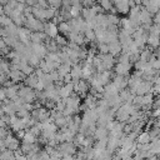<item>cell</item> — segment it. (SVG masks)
<instances>
[{"label": "cell", "instance_id": "6da1fadb", "mask_svg": "<svg viewBox=\"0 0 160 160\" xmlns=\"http://www.w3.org/2000/svg\"><path fill=\"white\" fill-rule=\"evenodd\" d=\"M99 59H100L101 64L104 65L105 70H110V69L114 66L115 61H116L115 58H114L112 55H110L109 52H108V54H100V55H99Z\"/></svg>", "mask_w": 160, "mask_h": 160}, {"label": "cell", "instance_id": "7a4b0ae2", "mask_svg": "<svg viewBox=\"0 0 160 160\" xmlns=\"http://www.w3.org/2000/svg\"><path fill=\"white\" fill-rule=\"evenodd\" d=\"M30 48H31L32 54L36 55L40 59H44L46 56V54H48V50H46L44 44H30Z\"/></svg>", "mask_w": 160, "mask_h": 160}, {"label": "cell", "instance_id": "3957f363", "mask_svg": "<svg viewBox=\"0 0 160 160\" xmlns=\"http://www.w3.org/2000/svg\"><path fill=\"white\" fill-rule=\"evenodd\" d=\"M42 31H44L45 35H46L48 38H50V39H54V38L59 34L58 26H56L55 24H52V22H44V29H42Z\"/></svg>", "mask_w": 160, "mask_h": 160}, {"label": "cell", "instance_id": "277c9868", "mask_svg": "<svg viewBox=\"0 0 160 160\" xmlns=\"http://www.w3.org/2000/svg\"><path fill=\"white\" fill-rule=\"evenodd\" d=\"M48 36L45 35L44 31H34L30 35V42L31 44H42L44 41H46Z\"/></svg>", "mask_w": 160, "mask_h": 160}, {"label": "cell", "instance_id": "5b68a950", "mask_svg": "<svg viewBox=\"0 0 160 160\" xmlns=\"http://www.w3.org/2000/svg\"><path fill=\"white\" fill-rule=\"evenodd\" d=\"M130 69H131V64L130 62H124V64L118 62L116 66H115V71L120 76H126L130 72Z\"/></svg>", "mask_w": 160, "mask_h": 160}, {"label": "cell", "instance_id": "8992f818", "mask_svg": "<svg viewBox=\"0 0 160 160\" xmlns=\"http://www.w3.org/2000/svg\"><path fill=\"white\" fill-rule=\"evenodd\" d=\"M60 154H62V155H71V154H74L75 152V146H74V144H71L70 141H65V142H62L60 146H59V150H58Z\"/></svg>", "mask_w": 160, "mask_h": 160}, {"label": "cell", "instance_id": "52a82bcc", "mask_svg": "<svg viewBox=\"0 0 160 160\" xmlns=\"http://www.w3.org/2000/svg\"><path fill=\"white\" fill-rule=\"evenodd\" d=\"M70 76L72 81H78L82 78V70H81V64H75L70 69Z\"/></svg>", "mask_w": 160, "mask_h": 160}, {"label": "cell", "instance_id": "ba28073f", "mask_svg": "<svg viewBox=\"0 0 160 160\" xmlns=\"http://www.w3.org/2000/svg\"><path fill=\"white\" fill-rule=\"evenodd\" d=\"M112 84L116 86V89H118L119 91H121V90H124L125 86L128 85V79H126L125 76L116 75V76L112 79Z\"/></svg>", "mask_w": 160, "mask_h": 160}, {"label": "cell", "instance_id": "9c48e42d", "mask_svg": "<svg viewBox=\"0 0 160 160\" xmlns=\"http://www.w3.org/2000/svg\"><path fill=\"white\" fill-rule=\"evenodd\" d=\"M108 52L110 55H112L114 58L119 54H121V45L119 41H115V42H110L108 44Z\"/></svg>", "mask_w": 160, "mask_h": 160}, {"label": "cell", "instance_id": "30bf717a", "mask_svg": "<svg viewBox=\"0 0 160 160\" xmlns=\"http://www.w3.org/2000/svg\"><path fill=\"white\" fill-rule=\"evenodd\" d=\"M8 78H10L11 81L15 84V82H18V81H20V80H22V79H25L26 76H25L20 70L15 69V70H9V72H8Z\"/></svg>", "mask_w": 160, "mask_h": 160}, {"label": "cell", "instance_id": "8fae6325", "mask_svg": "<svg viewBox=\"0 0 160 160\" xmlns=\"http://www.w3.org/2000/svg\"><path fill=\"white\" fill-rule=\"evenodd\" d=\"M5 89V95H6V99L9 100H12L15 96H18V91H19V85L14 84L9 88H4Z\"/></svg>", "mask_w": 160, "mask_h": 160}, {"label": "cell", "instance_id": "7c38bea8", "mask_svg": "<svg viewBox=\"0 0 160 160\" xmlns=\"http://www.w3.org/2000/svg\"><path fill=\"white\" fill-rule=\"evenodd\" d=\"M38 81H39V78L34 72L30 74V75H28L25 78V85L29 86V88H31V89H35V85L38 84Z\"/></svg>", "mask_w": 160, "mask_h": 160}, {"label": "cell", "instance_id": "4fadbf2b", "mask_svg": "<svg viewBox=\"0 0 160 160\" xmlns=\"http://www.w3.org/2000/svg\"><path fill=\"white\" fill-rule=\"evenodd\" d=\"M115 9H116V11L120 12V14H128L129 10H130V8H129V5H128V0H121L120 2H118V4L115 5Z\"/></svg>", "mask_w": 160, "mask_h": 160}, {"label": "cell", "instance_id": "5bb4252c", "mask_svg": "<svg viewBox=\"0 0 160 160\" xmlns=\"http://www.w3.org/2000/svg\"><path fill=\"white\" fill-rule=\"evenodd\" d=\"M81 10H82V5H81V4L71 5V6H70V9H69L71 18H79V16H80V14H81Z\"/></svg>", "mask_w": 160, "mask_h": 160}, {"label": "cell", "instance_id": "9a60e30c", "mask_svg": "<svg viewBox=\"0 0 160 160\" xmlns=\"http://www.w3.org/2000/svg\"><path fill=\"white\" fill-rule=\"evenodd\" d=\"M56 26H58V31L64 34V35H68L70 32V28H69L68 21H60L59 25H56Z\"/></svg>", "mask_w": 160, "mask_h": 160}, {"label": "cell", "instance_id": "2e32d148", "mask_svg": "<svg viewBox=\"0 0 160 160\" xmlns=\"http://www.w3.org/2000/svg\"><path fill=\"white\" fill-rule=\"evenodd\" d=\"M146 42L150 45V48L156 49V48H158V45H159V38H158V36H155V35L149 34V35H148V39H146Z\"/></svg>", "mask_w": 160, "mask_h": 160}, {"label": "cell", "instance_id": "e0dca14e", "mask_svg": "<svg viewBox=\"0 0 160 160\" xmlns=\"http://www.w3.org/2000/svg\"><path fill=\"white\" fill-rule=\"evenodd\" d=\"M40 61H41V59L38 58V56L34 55V54H31V55L29 56V59H28V64H29L31 68H39Z\"/></svg>", "mask_w": 160, "mask_h": 160}, {"label": "cell", "instance_id": "ac0fdd59", "mask_svg": "<svg viewBox=\"0 0 160 160\" xmlns=\"http://www.w3.org/2000/svg\"><path fill=\"white\" fill-rule=\"evenodd\" d=\"M35 138L36 136H34L31 132L25 131V134L22 136V141H24V144H35Z\"/></svg>", "mask_w": 160, "mask_h": 160}, {"label": "cell", "instance_id": "d6986e66", "mask_svg": "<svg viewBox=\"0 0 160 160\" xmlns=\"http://www.w3.org/2000/svg\"><path fill=\"white\" fill-rule=\"evenodd\" d=\"M99 2V6L105 11V10H110L112 8V4L110 0H96Z\"/></svg>", "mask_w": 160, "mask_h": 160}, {"label": "cell", "instance_id": "ffe728a7", "mask_svg": "<svg viewBox=\"0 0 160 160\" xmlns=\"http://www.w3.org/2000/svg\"><path fill=\"white\" fill-rule=\"evenodd\" d=\"M9 69H10V62H8L5 59H0V71L8 75Z\"/></svg>", "mask_w": 160, "mask_h": 160}, {"label": "cell", "instance_id": "44dd1931", "mask_svg": "<svg viewBox=\"0 0 160 160\" xmlns=\"http://www.w3.org/2000/svg\"><path fill=\"white\" fill-rule=\"evenodd\" d=\"M84 38H85V41H95L96 40V38H95V32H94V30H85L84 31Z\"/></svg>", "mask_w": 160, "mask_h": 160}, {"label": "cell", "instance_id": "7402d4cb", "mask_svg": "<svg viewBox=\"0 0 160 160\" xmlns=\"http://www.w3.org/2000/svg\"><path fill=\"white\" fill-rule=\"evenodd\" d=\"M106 18H108L109 25H119V22H120V19L118 18V15L109 14V15H106Z\"/></svg>", "mask_w": 160, "mask_h": 160}, {"label": "cell", "instance_id": "603a6c76", "mask_svg": "<svg viewBox=\"0 0 160 160\" xmlns=\"http://www.w3.org/2000/svg\"><path fill=\"white\" fill-rule=\"evenodd\" d=\"M150 139H151V138H150L149 132H142V134H140V135L138 136V141H139L141 145H142V144H148Z\"/></svg>", "mask_w": 160, "mask_h": 160}, {"label": "cell", "instance_id": "cb8c5ba5", "mask_svg": "<svg viewBox=\"0 0 160 160\" xmlns=\"http://www.w3.org/2000/svg\"><path fill=\"white\" fill-rule=\"evenodd\" d=\"M12 21H11V19L9 18V16H6V15H0V28L2 26V28H5V26H8V25H10Z\"/></svg>", "mask_w": 160, "mask_h": 160}, {"label": "cell", "instance_id": "d4e9b609", "mask_svg": "<svg viewBox=\"0 0 160 160\" xmlns=\"http://www.w3.org/2000/svg\"><path fill=\"white\" fill-rule=\"evenodd\" d=\"M48 1V5L50 8H54V9H60L61 8V0H46Z\"/></svg>", "mask_w": 160, "mask_h": 160}, {"label": "cell", "instance_id": "484cf974", "mask_svg": "<svg viewBox=\"0 0 160 160\" xmlns=\"http://www.w3.org/2000/svg\"><path fill=\"white\" fill-rule=\"evenodd\" d=\"M98 49H99L100 54H108V44L99 42V44H98Z\"/></svg>", "mask_w": 160, "mask_h": 160}, {"label": "cell", "instance_id": "4316f807", "mask_svg": "<svg viewBox=\"0 0 160 160\" xmlns=\"http://www.w3.org/2000/svg\"><path fill=\"white\" fill-rule=\"evenodd\" d=\"M25 8H26V4H21V2H18V4H16V6H15V10H18L19 12H22Z\"/></svg>", "mask_w": 160, "mask_h": 160}, {"label": "cell", "instance_id": "83f0119b", "mask_svg": "<svg viewBox=\"0 0 160 160\" xmlns=\"http://www.w3.org/2000/svg\"><path fill=\"white\" fill-rule=\"evenodd\" d=\"M16 4H18V1H16V0H8V2H6V5H8L10 9H15Z\"/></svg>", "mask_w": 160, "mask_h": 160}, {"label": "cell", "instance_id": "f1b7e54d", "mask_svg": "<svg viewBox=\"0 0 160 160\" xmlns=\"http://www.w3.org/2000/svg\"><path fill=\"white\" fill-rule=\"evenodd\" d=\"M5 99H6V95H5V89H4V88H1V89H0V100H2V101H4Z\"/></svg>", "mask_w": 160, "mask_h": 160}, {"label": "cell", "instance_id": "f546056e", "mask_svg": "<svg viewBox=\"0 0 160 160\" xmlns=\"http://www.w3.org/2000/svg\"><path fill=\"white\" fill-rule=\"evenodd\" d=\"M70 4H71V5H75V4H81V0H70Z\"/></svg>", "mask_w": 160, "mask_h": 160}, {"label": "cell", "instance_id": "4dcf8cb0", "mask_svg": "<svg viewBox=\"0 0 160 160\" xmlns=\"http://www.w3.org/2000/svg\"><path fill=\"white\" fill-rule=\"evenodd\" d=\"M152 115H154V116H158V115H159V109H155V111L152 112Z\"/></svg>", "mask_w": 160, "mask_h": 160}, {"label": "cell", "instance_id": "1f68e13d", "mask_svg": "<svg viewBox=\"0 0 160 160\" xmlns=\"http://www.w3.org/2000/svg\"><path fill=\"white\" fill-rule=\"evenodd\" d=\"M6 2H8V0H0V5H6Z\"/></svg>", "mask_w": 160, "mask_h": 160}, {"label": "cell", "instance_id": "d6a6232c", "mask_svg": "<svg viewBox=\"0 0 160 160\" xmlns=\"http://www.w3.org/2000/svg\"><path fill=\"white\" fill-rule=\"evenodd\" d=\"M0 15H4V6L0 5Z\"/></svg>", "mask_w": 160, "mask_h": 160}, {"label": "cell", "instance_id": "836d02e7", "mask_svg": "<svg viewBox=\"0 0 160 160\" xmlns=\"http://www.w3.org/2000/svg\"><path fill=\"white\" fill-rule=\"evenodd\" d=\"M18 2H21V4H25V0H16Z\"/></svg>", "mask_w": 160, "mask_h": 160}, {"label": "cell", "instance_id": "e575fe53", "mask_svg": "<svg viewBox=\"0 0 160 160\" xmlns=\"http://www.w3.org/2000/svg\"><path fill=\"white\" fill-rule=\"evenodd\" d=\"M2 104H4V102H2V100H0V108L2 106Z\"/></svg>", "mask_w": 160, "mask_h": 160}]
</instances>
